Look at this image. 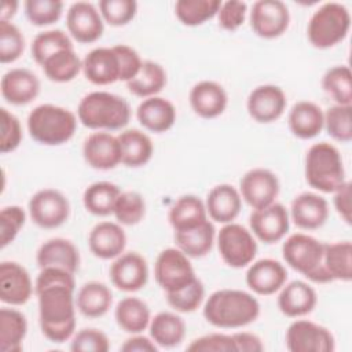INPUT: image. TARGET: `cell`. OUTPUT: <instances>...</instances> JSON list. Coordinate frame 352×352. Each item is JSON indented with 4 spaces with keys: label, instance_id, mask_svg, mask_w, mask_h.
<instances>
[{
    "label": "cell",
    "instance_id": "1",
    "mask_svg": "<svg viewBox=\"0 0 352 352\" xmlns=\"http://www.w3.org/2000/svg\"><path fill=\"white\" fill-rule=\"evenodd\" d=\"M74 289V274L63 268H41L36 278L40 329L44 337L55 344H62L74 336L77 308Z\"/></svg>",
    "mask_w": 352,
    "mask_h": 352
},
{
    "label": "cell",
    "instance_id": "2",
    "mask_svg": "<svg viewBox=\"0 0 352 352\" xmlns=\"http://www.w3.org/2000/svg\"><path fill=\"white\" fill-rule=\"evenodd\" d=\"M260 315V302L249 292L220 289L204 304V318L219 329H239L253 323Z\"/></svg>",
    "mask_w": 352,
    "mask_h": 352
},
{
    "label": "cell",
    "instance_id": "3",
    "mask_svg": "<svg viewBox=\"0 0 352 352\" xmlns=\"http://www.w3.org/2000/svg\"><path fill=\"white\" fill-rule=\"evenodd\" d=\"M78 121L95 131H118L131 120V106L120 95L92 91L84 95L77 107Z\"/></svg>",
    "mask_w": 352,
    "mask_h": 352
},
{
    "label": "cell",
    "instance_id": "4",
    "mask_svg": "<svg viewBox=\"0 0 352 352\" xmlns=\"http://www.w3.org/2000/svg\"><path fill=\"white\" fill-rule=\"evenodd\" d=\"M76 128V114L52 103L38 104L28 116V132L38 144H65L74 136Z\"/></svg>",
    "mask_w": 352,
    "mask_h": 352
},
{
    "label": "cell",
    "instance_id": "5",
    "mask_svg": "<svg viewBox=\"0 0 352 352\" xmlns=\"http://www.w3.org/2000/svg\"><path fill=\"white\" fill-rule=\"evenodd\" d=\"M304 173L312 188L326 194H333L346 182L341 153L327 142L315 143L307 150Z\"/></svg>",
    "mask_w": 352,
    "mask_h": 352
},
{
    "label": "cell",
    "instance_id": "6",
    "mask_svg": "<svg viewBox=\"0 0 352 352\" xmlns=\"http://www.w3.org/2000/svg\"><path fill=\"white\" fill-rule=\"evenodd\" d=\"M323 253L324 243L304 232L292 234L282 245L286 264L315 283L331 282L323 267Z\"/></svg>",
    "mask_w": 352,
    "mask_h": 352
},
{
    "label": "cell",
    "instance_id": "7",
    "mask_svg": "<svg viewBox=\"0 0 352 352\" xmlns=\"http://www.w3.org/2000/svg\"><path fill=\"white\" fill-rule=\"evenodd\" d=\"M351 28L349 10L337 1H327L314 11L307 26L309 43L319 50H327L342 41Z\"/></svg>",
    "mask_w": 352,
    "mask_h": 352
},
{
    "label": "cell",
    "instance_id": "8",
    "mask_svg": "<svg viewBox=\"0 0 352 352\" xmlns=\"http://www.w3.org/2000/svg\"><path fill=\"white\" fill-rule=\"evenodd\" d=\"M221 260L231 268L248 267L257 254L256 236L238 223H227L217 232Z\"/></svg>",
    "mask_w": 352,
    "mask_h": 352
},
{
    "label": "cell",
    "instance_id": "9",
    "mask_svg": "<svg viewBox=\"0 0 352 352\" xmlns=\"http://www.w3.org/2000/svg\"><path fill=\"white\" fill-rule=\"evenodd\" d=\"M154 278L165 293L183 289L197 278L190 257L177 248H166L157 256Z\"/></svg>",
    "mask_w": 352,
    "mask_h": 352
},
{
    "label": "cell",
    "instance_id": "10",
    "mask_svg": "<svg viewBox=\"0 0 352 352\" xmlns=\"http://www.w3.org/2000/svg\"><path fill=\"white\" fill-rule=\"evenodd\" d=\"M28 209L32 221L45 230L60 227L70 216L69 199L55 188H43L34 192L29 199Z\"/></svg>",
    "mask_w": 352,
    "mask_h": 352
},
{
    "label": "cell",
    "instance_id": "11",
    "mask_svg": "<svg viewBox=\"0 0 352 352\" xmlns=\"http://www.w3.org/2000/svg\"><path fill=\"white\" fill-rule=\"evenodd\" d=\"M286 348L290 352H333L336 340L327 327L312 320L297 319L286 330Z\"/></svg>",
    "mask_w": 352,
    "mask_h": 352
},
{
    "label": "cell",
    "instance_id": "12",
    "mask_svg": "<svg viewBox=\"0 0 352 352\" xmlns=\"http://www.w3.org/2000/svg\"><path fill=\"white\" fill-rule=\"evenodd\" d=\"M250 28L261 38H276L282 36L290 23L287 6L280 0H258L252 6Z\"/></svg>",
    "mask_w": 352,
    "mask_h": 352
},
{
    "label": "cell",
    "instance_id": "13",
    "mask_svg": "<svg viewBox=\"0 0 352 352\" xmlns=\"http://www.w3.org/2000/svg\"><path fill=\"white\" fill-rule=\"evenodd\" d=\"M239 194L250 208H265L274 204L279 194L278 176L270 169L253 168L242 176Z\"/></svg>",
    "mask_w": 352,
    "mask_h": 352
},
{
    "label": "cell",
    "instance_id": "14",
    "mask_svg": "<svg viewBox=\"0 0 352 352\" xmlns=\"http://www.w3.org/2000/svg\"><path fill=\"white\" fill-rule=\"evenodd\" d=\"M252 234L264 243H276L285 238L290 228V216L287 209L274 202L261 209H253L249 216Z\"/></svg>",
    "mask_w": 352,
    "mask_h": 352
},
{
    "label": "cell",
    "instance_id": "15",
    "mask_svg": "<svg viewBox=\"0 0 352 352\" xmlns=\"http://www.w3.org/2000/svg\"><path fill=\"white\" fill-rule=\"evenodd\" d=\"M69 34L81 44L99 40L104 30V21L99 10L89 1L73 3L66 14Z\"/></svg>",
    "mask_w": 352,
    "mask_h": 352
},
{
    "label": "cell",
    "instance_id": "16",
    "mask_svg": "<svg viewBox=\"0 0 352 352\" xmlns=\"http://www.w3.org/2000/svg\"><path fill=\"white\" fill-rule=\"evenodd\" d=\"M111 283L126 293L143 289L148 280V265L138 252H126L114 258L109 270Z\"/></svg>",
    "mask_w": 352,
    "mask_h": 352
},
{
    "label": "cell",
    "instance_id": "17",
    "mask_svg": "<svg viewBox=\"0 0 352 352\" xmlns=\"http://www.w3.org/2000/svg\"><path fill=\"white\" fill-rule=\"evenodd\" d=\"M286 104L287 99L280 87L263 84L249 94L246 110L254 121L260 124H270L282 117L286 110Z\"/></svg>",
    "mask_w": 352,
    "mask_h": 352
},
{
    "label": "cell",
    "instance_id": "18",
    "mask_svg": "<svg viewBox=\"0 0 352 352\" xmlns=\"http://www.w3.org/2000/svg\"><path fill=\"white\" fill-rule=\"evenodd\" d=\"M85 162L98 170H110L121 164V146L118 136L107 131L94 132L85 138L82 144Z\"/></svg>",
    "mask_w": 352,
    "mask_h": 352
},
{
    "label": "cell",
    "instance_id": "19",
    "mask_svg": "<svg viewBox=\"0 0 352 352\" xmlns=\"http://www.w3.org/2000/svg\"><path fill=\"white\" fill-rule=\"evenodd\" d=\"M249 289L260 296H271L280 290L287 280L286 267L274 258L252 261L245 275Z\"/></svg>",
    "mask_w": 352,
    "mask_h": 352
},
{
    "label": "cell",
    "instance_id": "20",
    "mask_svg": "<svg viewBox=\"0 0 352 352\" xmlns=\"http://www.w3.org/2000/svg\"><path fill=\"white\" fill-rule=\"evenodd\" d=\"M33 293L29 272L16 261H1L0 264V300L8 305H23Z\"/></svg>",
    "mask_w": 352,
    "mask_h": 352
},
{
    "label": "cell",
    "instance_id": "21",
    "mask_svg": "<svg viewBox=\"0 0 352 352\" xmlns=\"http://www.w3.org/2000/svg\"><path fill=\"white\" fill-rule=\"evenodd\" d=\"M82 73L95 85H109L121 78L120 58L114 47H98L82 59Z\"/></svg>",
    "mask_w": 352,
    "mask_h": 352
},
{
    "label": "cell",
    "instance_id": "22",
    "mask_svg": "<svg viewBox=\"0 0 352 352\" xmlns=\"http://www.w3.org/2000/svg\"><path fill=\"white\" fill-rule=\"evenodd\" d=\"M188 100L197 116L210 120L224 113L228 104V95L221 84L212 80H202L190 89Z\"/></svg>",
    "mask_w": 352,
    "mask_h": 352
},
{
    "label": "cell",
    "instance_id": "23",
    "mask_svg": "<svg viewBox=\"0 0 352 352\" xmlns=\"http://www.w3.org/2000/svg\"><path fill=\"white\" fill-rule=\"evenodd\" d=\"M0 89L10 104L23 106L38 96L40 80L32 70L15 67L3 74Z\"/></svg>",
    "mask_w": 352,
    "mask_h": 352
},
{
    "label": "cell",
    "instance_id": "24",
    "mask_svg": "<svg viewBox=\"0 0 352 352\" xmlns=\"http://www.w3.org/2000/svg\"><path fill=\"white\" fill-rule=\"evenodd\" d=\"M290 220L301 230H316L320 228L329 217L327 201L311 191L298 194L290 205Z\"/></svg>",
    "mask_w": 352,
    "mask_h": 352
},
{
    "label": "cell",
    "instance_id": "25",
    "mask_svg": "<svg viewBox=\"0 0 352 352\" xmlns=\"http://www.w3.org/2000/svg\"><path fill=\"white\" fill-rule=\"evenodd\" d=\"M88 246L95 257L111 260L124 253L126 234L120 223L100 221L89 231Z\"/></svg>",
    "mask_w": 352,
    "mask_h": 352
},
{
    "label": "cell",
    "instance_id": "26",
    "mask_svg": "<svg viewBox=\"0 0 352 352\" xmlns=\"http://www.w3.org/2000/svg\"><path fill=\"white\" fill-rule=\"evenodd\" d=\"M316 302L315 289L300 279L285 283L278 294V308L287 318H301L311 314Z\"/></svg>",
    "mask_w": 352,
    "mask_h": 352
},
{
    "label": "cell",
    "instance_id": "27",
    "mask_svg": "<svg viewBox=\"0 0 352 352\" xmlns=\"http://www.w3.org/2000/svg\"><path fill=\"white\" fill-rule=\"evenodd\" d=\"M205 208L208 217L216 223H232L242 209V197L232 184L214 186L206 195Z\"/></svg>",
    "mask_w": 352,
    "mask_h": 352
},
{
    "label": "cell",
    "instance_id": "28",
    "mask_svg": "<svg viewBox=\"0 0 352 352\" xmlns=\"http://www.w3.org/2000/svg\"><path fill=\"white\" fill-rule=\"evenodd\" d=\"M36 261L40 270L47 267H58L76 274L81 258L77 246L72 241L66 238H51L38 248Z\"/></svg>",
    "mask_w": 352,
    "mask_h": 352
},
{
    "label": "cell",
    "instance_id": "29",
    "mask_svg": "<svg viewBox=\"0 0 352 352\" xmlns=\"http://www.w3.org/2000/svg\"><path fill=\"white\" fill-rule=\"evenodd\" d=\"M136 118L144 129L162 133L175 125L176 109L170 100L157 95L146 98L139 103Z\"/></svg>",
    "mask_w": 352,
    "mask_h": 352
},
{
    "label": "cell",
    "instance_id": "30",
    "mask_svg": "<svg viewBox=\"0 0 352 352\" xmlns=\"http://www.w3.org/2000/svg\"><path fill=\"white\" fill-rule=\"evenodd\" d=\"M323 110L311 100L294 103L287 116L290 132L298 139H314L323 129Z\"/></svg>",
    "mask_w": 352,
    "mask_h": 352
},
{
    "label": "cell",
    "instance_id": "31",
    "mask_svg": "<svg viewBox=\"0 0 352 352\" xmlns=\"http://www.w3.org/2000/svg\"><path fill=\"white\" fill-rule=\"evenodd\" d=\"M121 146V164L128 168H139L146 165L153 154L154 146L147 133L140 129H124L118 135Z\"/></svg>",
    "mask_w": 352,
    "mask_h": 352
},
{
    "label": "cell",
    "instance_id": "32",
    "mask_svg": "<svg viewBox=\"0 0 352 352\" xmlns=\"http://www.w3.org/2000/svg\"><path fill=\"white\" fill-rule=\"evenodd\" d=\"M173 239L176 248L190 258H199L212 250L216 239V228L210 220H206L194 228L175 231Z\"/></svg>",
    "mask_w": 352,
    "mask_h": 352
},
{
    "label": "cell",
    "instance_id": "33",
    "mask_svg": "<svg viewBox=\"0 0 352 352\" xmlns=\"http://www.w3.org/2000/svg\"><path fill=\"white\" fill-rule=\"evenodd\" d=\"M168 220L175 231H182L194 228L209 219L205 202L197 195L187 194L173 202L168 213Z\"/></svg>",
    "mask_w": 352,
    "mask_h": 352
},
{
    "label": "cell",
    "instance_id": "34",
    "mask_svg": "<svg viewBox=\"0 0 352 352\" xmlns=\"http://www.w3.org/2000/svg\"><path fill=\"white\" fill-rule=\"evenodd\" d=\"M151 340L162 348H173L182 344L186 336V323L175 312L162 311L154 315L148 324Z\"/></svg>",
    "mask_w": 352,
    "mask_h": 352
},
{
    "label": "cell",
    "instance_id": "35",
    "mask_svg": "<svg viewBox=\"0 0 352 352\" xmlns=\"http://www.w3.org/2000/svg\"><path fill=\"white\" fill-rule=\"evenodd\" d=\"M113 304V293L102 282L84 283L76 297L77 309L87 318H100L109 312Z\"/></svg>",
    "mask_w": 352,
    "mask_h": 352
},
{
    "label": "cell",
    "instance_id": "36",
    "mask_svg": "<svg viewBox=\"0 0 352 352\" xmlns=\"http://www.w3.org/2000/svg\"><path fill=\"white\" fill-rule=\"evenodd\" d=\"M114 319L121 330L139 334L146 330L151 320L148 305L138 297H124L114 309Z\"/></svg>",
    "mask_w": 352,
    "mask_h": 352
},
{
    "label": "cell",
    "instance_id": "37",
    "mask_svg": "<svg viewBox=\"0 0 352 352\" xmlns=\"http://www.w3.org/2000/svg\"><path fill=\"white\" fill-rule=\"evenodd\" d=\"M26 333V316L15 308L3 307L0 309V351L21 352Z\"/></svg>",
    "mask_w": 352,
    "mask_h": 352
},
{
    "label": "cell",
    "instance_id": "38",
    "mask_svg": "<svg viewBox=\"0 0 352 352\" xmlns=\"http://www.w3.org/2000/svg\"><path fill=\"white\" fill-rule=\"evenodd\" d=\"M165 69L154 60H143L139 73L126 82V88L131 94L139 98L157 96L166 85Z\"/></svg>",
    "mask_w": 352,
    "mask_h": 352
},
{
    "label": "cell",
    "instance_id": "39",
    "mask_svg": "<svg viewBox=\"0 0 352 352\" xmlns=\"http://www.w3.org/2000/svg\"><path fill=\"white\" fill-rule=\"evenodd\" d=\"M323 267L330 280L349 282L352 279V243L349 241L324 243Z\"/></svg>",
    "mask_w": 352,
    "mask_h": 352
},
{
    "label": "cell",
    "instance_id": "40",
    "mask_svg": "<svg viewBox=\"0 0 352 352\" xmlns=\"http://www.w3.org/2000/svg\"><path fill=\"white\" fill-rule=\"evenodd\" d=\"M41 67L48 80L54 82H69L82 72V60L74 48H66L47 58Z\"/></svg>",
    "mask_w": 352,
    "mask_h": 352
},
{
    "label": "cell",
    "instance_id": "41",
    "mask_svg": "<svg viewBox=\"0 0 352 352\" xmlns=\"http://www.w3.org/2000/svg\"><path fill=\"white\" fill-rule=\"evenodd\" d=\"M120 194L121 190L117 184L106 180L95 182L84 190L82 204L84 208L95 216H109L113 214V209Z\"/></svg>",
    "mask_w": 352,
    "mask_h": 352
},
{
    "label": "cell",
    "instance_id": "42",
    "mask_svg": "<svg viewBox=\"0 0 352 352\" xmlns=\"http://www.w3.org/2000/svg\"><path fill=\"white\" fill-rule=\"evenodd\" d=\"M323 91L336 104H352V73L345 65H337L326 70L322 77Z\"/></svg>",
    "mask_w": 352,
    "mask_h": 352
},
{
    "label": "cell",
    "instance_id": "43",
    "mask_svg": "<svg viewBox=\"0 0 352 352\" xmlns=\"http://www.w3.org/2000/svg\"><path fill=\"white\" fill-rule=\"evenodd\" d=\"M220 0H179L175 3V14L186 26H199L217 15Z\"/></svg>",
    "mask_w": 352,
    "mask_h": 352
},
{
    "label": "cell",
    "instance_id": "44",
    "mask_svg": "<svg viewBox=\"0 0 352 352\" xmlns=\"http://www.w3.org/2000/svg\"><path fill=\"white\" fill-rule=\"evenodd\" d=\"M66 48H74L70 36L60 29H50L36 34L32 41L30 51L33 59L41 66L52 54Z\"/></svg>",
    "mask_w": 352,
    "mask_h": 352
},
{
    "label": "cell",
    "instance_id": "45",
    "mask_svg": "<svg viewBox=\"0 0 352 352\" xmlns=\"http://www.w3.org/2000/svg\"><path fill=\"white\" fill-rule=\"evenodd\" d=\"M323 128L334 140H352V104H333L323 111Z\"/></svg>",
    "mask_w": 352,
    "mask_h": 352
},
{
    "label": "cell",
    "instance_id": "46",
    "mask_svg": "<svg viewBox=\"0 0 352 352\" xmlns=\"http://www.w3.org/2000/svg\"><path fill=\"white\" fill-rule=\"evenodd\" d=\"M113 214L121 226H136L146 214L144 198L136 191H121L118 195Z\"/></svg>",
    "mask_w": 352,
    "mask_h": 352
},
{
    "label": "cell",
    "instance_id": "47",
    "mask_svg": "<svg viewBox=\"0 0 352 352\" xmlns=\"http://www.w3.org/2000/svg\"><path fill=\"white\" fill-rule=\"evenodd\" d=\"M204 298H205V286L199 278H195L180 290L166 293L168 304L176 312H182V314H190L198 309L204 302Z\"/></svg>",
    "mask_w": 352,
    "mask_h": 352
},
{
    "label": "cell",
    "instance_id": "48",
    "mask_svg": "<svg viewBox=\"0 0 352 352\" xmlns=\"http://www.w3.org/2000/svg\"><path fill=\"white\" fill-rule=\"evenodd\" d=\"M25 51V37L11 21H0V62L11 63Z\"/></svg>",
    "mask_w": 352,
    "mask_h": 352
},
{
    "label": "cell",
    "instance_id": "49",
    "mask_svg": "<svg viewBox=\"0 0 352 352\" xmlns=\"http://www.w3.org/2000/svg\"><path fill=\"white\" fill-rule=\"evenodd\" d=\"M63 12V3L59 0H26L25 14L34 26H50L58 22Z\"/></svg>",
    "mask_w": 352,
    "mask_h": 352
},
{
    "label": "cell",
    "instance_id": "50",
    "mask_svg": "<svg viewBox=\"0 0 352 352\" xmlns=\"http://www.w3.org/2000/svg\"><path fill=\"white\" fill-rule=\"evenodd\" d=\"M99 12L110 26H125L135 18L138 3L135 0H100Z\"/></svg>",
    "mask_w": 352,
    "mask_h": 352
},
{
    "label": "cell",
    "instance_id": "51",
    "mask_svg": "<svg viewBox=\"0 0 352 352\" xmlns=\"http://www.w3.org/2000/svg\"><path fill=\"white\" fill-rule=\"evenodd\" d=\"M109 349L110 340L99 329L85 327L72 337L70 351L73 352H107Z\"/></svg>",
    "mask_w": 352,
    "mask_h": 352
},
{
    "label": "cell",
    "instance_id": "52",
    "mask_svg": "<svg viewBox=\"0 0 352 352\" xmlns=\"http://www.w3.org/2000/svg\"><path fill=\"white\" fill-rule=\"evenodd\" d=\"M26 213L18 205L4 206L0 212V243L6 248L18 236L21 228L25 226Z\"/></svg>",
    "mask_w": 352,
    "mask_h": 352
},
{
    "label": "cell",
    "instance_id": "53",
    "mask_svg": "<svg viewBox=\"0 0 352 352\" xmlns=\"http://www.w3.org/2000/svg\"><path fill=\"white\" fill-rule=\"evenodd\" d=\"M1 117V138H0V151L3 154L16 150L22 142V126L18 117L10 113L7 109H0Z\"/></svg>",
    "mask_w": 352,
    "mask_h": 352
},
{
    "label": "cell",
    "instance_id": "54",
    "mask_svg": "<svg viewBox=\"0 0 352 352\" xmlns=\"http://www.w3.org/2000/svg\"><path fill=\"white\" fill-rule=\"evenodd\" d=\"M248 14V4L245 1L238 0H228L221 1L220 10L217 12L219 26L227 32H235L239 29Z\"/></svg>",
    "mask_w": 352,
    "mask_h": 352
},
{
    "label": "cell",
    "instance_id": "55",
    "mask_svg": "<svg viewBox=\"0 0 352 352\" xmlns=\"http://www.w3.org/2000/svg\"><path fill=\"white\" fill-rule=\"evenodd\" d=\"M187 351L190 352H235V345L231 334L209 333L194 338Z\"/></svg>",
    "mask_w": 352,
    "mask_h": 352
},
{
    "label": "cell",
    "instance_id": "56",
    "mask_svg": "<svg viewBox=\"0 0 352 352\" xmlns=\"http://www.w3.org/2000/svg\"><path fill=\"white\" fill-rule=\"evenodd\" d=\"M113 47L120 58V66H121L120 81L128 82L139 73L143 60H142L139 52L126 44H117Z\"/></svg>",
    "mask_w": 352,
    "mask_h": 352
},
{
    "label": "cell",
    "instance_id": "57",
    "mask_svg": "<svg viewBox=\"0 0 352 352\" xmlns=\"http://www.w3.org/2000/svg\"><path fill=\"white\" fill-rule=\"evenodd\" d=\"M333 205L338 216L346 223L351 224L352 220V190L351 183L346 180L340 188L333 192Z\"/></svg>",
    "mask_w": 352,
    "mask_h": 352
},
{
    "label": "cell",
    "instance_id": "58",
    "mask_svg": "<svg viewBox=\"0 0 352 352\" xmlns=\"http://www.w3.org/2000/svg\"><path fill=\"white\" fill-rule=\"evenodd\" d=\"M232 341L235 345V352H261L264 351V344L261 338L249 331L232 333Z\"/></svg>",
    "mask_w": 352,
    "mask_h": 352
},
{
    "label": "cell",
    "instance_id": "59",
    "mask_svg": "<svg viewBox=\"0 0 352 352\" xmlns=\"http://www.w3.org/2000/svg\"><path fill=\"white\" fill-rule=\"evenodd\" d=\"M120 349L122 352H157L158 345L151 340V337H146L139 333L126 338Z\"/></svg>",
    "mask_w": 352,
    "mask_h": 352
},
{
    "label": "cell",
    "instance_id": "60",
    "mask_svg": "<svg viewBox=\"0 0 352 352\" xmlns=\"http://www.w3.org/2000/svg\"><path fill=\"white\" fill-rule=\"evenodd\" d=\"M19 3L15 0H4L0 8V21H11V18L16 14Z\"/></svg>",
    "mask_w": 352,
    "mask_h": 352
}]
</instances>
